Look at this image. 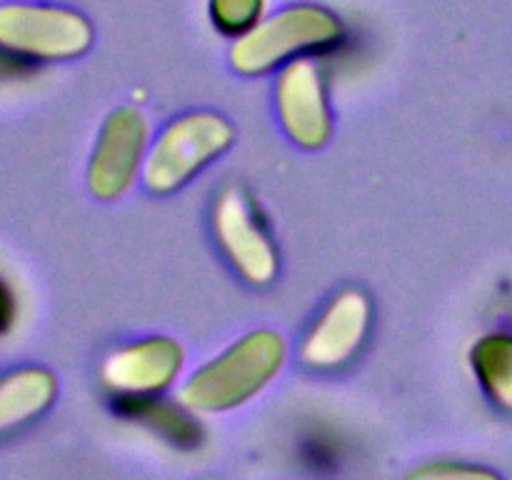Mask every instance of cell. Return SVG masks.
Returning a JSON list of instances; mask_svg holds the SVG:
<instances>
[{"mask_svg": "<svg viewBox=\"0 0 512 480\" xmlns=\"http://www.w3.org/2000/svg\"><path fill=\"white\" fill-rule=\"evenodd\" d=\"M288 340L278 330H250L190 373L180 400L195 413H228L263 393L288 363Z\"/></svg>", "mask_w": 512, "mask_h": 480, "instance_id": "cell-1", "label": "cell"}, {"mask_svg": "<svg viewBox=\"0 0 512 480\" xmlns=\"http://www.w3.org/2000/svg\"><path fill=\"white\" fill-rule=\"evenodd\" d=\"M348 40L343 18L325 5L298 3L265 15L248 35L233 40L230 65L240 75H268L303 58H328Z\"/></svg>", "mask_w": 512, "mask_h": 480, "instance_id": "cell-2", "label": "cell"}, {"mask_svg": "<svg viewBox=\"0 0 512 480\" xmlns=\"http://www.w3.org/2000/svg\"><path fill=\"white\" fill-rule=\"evenodd\" d=\"M235 143V128L225 115L193 110L170 120L153 138L145 158L143 185L153 195H170L223 158Z\"/></svg>", "mask_w": 512, "mask_h": 480, "instance_id": "cell-3", "label": "cell"}, {"mask_svg": "<svg viewBox=\"0 0 512 480\" xmlns=\"http://www.w3.org/2000/svg\"><path fill=\"white\" fill-rule=\"evenodd\" d=\"M93 38L90 20L65 5H0V48L33 65L80 58L90 50Z\"/></svg>", "mask_w": 512, "mask_h": 480, "instance_id": "cell-4", "label": "cell"}, {"mask_svg": "<svg viewBox=\"0 0 512 480\" xmlns=\"http://www.w3.org/2000/svg\"><path fill=\"white\" fill-rule=\"evenodd\" d=\"M153 138L143 110L120 105L110 110L95 138L88 163V188L103 203L120 200L143 180L145 158Z\"/></svg>", "mask_w": 512, "mask_h": 480, "instance_id": "cell-5", "label": "cell"}, {"mask_svg": "<svg viewBox=\"0 0 512 480\" xmlns=\"http://www.w3.org/2000/svg\"><path fill=\"white\" fill-rule=\"evenodd\" d=\"M213 233L235 273L250 285L273 283L280 253L263 213L243 185H228L215 198Z\"/></svg>", "mask_w": 512, "mask_h": 480, "instance_id": "cell-6", "label": "cell"}, {"mask_svg": "<svg viewBox=\"0 0 512 480\" xmlns=\"http://www.w3.org/2000/svg\"><path fill=\"white\" fill-rule=\"evenodd\" d=\"M275 108L280 125L295 145L318 150L333 138L335 115L330 105L328 75L318 58L285 65L275 83Z\"/></svg>", "mask_w": 512, "mask_h": 480, "instance_id": "cell-7", "label": "cell"}, {"mask_svg": "<svg viewBox=\"0 0 512 480\" xmlns=\"http://www.w3.org/2000/svg\"><path fill=\"white\" fill-rule=\"evenodd\" d=\"M373 325V305L358 288L340 290L315 318L300 343V360L313 370L345 368L363 350Z\"/></svg>", "mask_w": 512, "mask_h": 480, "instance_id": "cell-8", "label": "cell"}, {"mask_svg": "<svg viewBox=\"0 0 512 480\" xmlns=\"http://www.w3.org/2000/svg\"><path fill=\"white\" fill-rule=\"evenodd\" d=\"M185 365L183 345L168 335H150L113 350L105 358L100 378L110 395L155 398L173 388Z\"/></svg>", "mask_w": 512, "mask_h": 480, "instance_id": "cell-9", "label": "cell"}, {"mask_svg": "<svg viewBox=\"0 0 512 480\" xmlns=\"http://www.w3.org/2000/svg\"><path fill=\"white\" fill-rule=\"evenodd\" d=\"M110 400H113V408L120 418L145 425V428L153 430L158 438H163L173 448L193 450L203 445L205 433L203 425L198 423V413L188 408L183 400L173 403V400L163 398V395H155V398L110 395Z\"/></svg>", "mask_w": 512, "mask_h": 480, "instance_id": "cell-10", "label": "cell"}, {"mask_svg": "<svg viewBox=\"0 0 512 480\" xmlns=\"http://www.w3.org/2000/svg\"><path fill=\"white\" fill-rule=\"evenodd\" d=\"M58 398V378L43 365L0 375V438L38 420Z\"/></svg>", "mask_w": 512, "mask_h": 480, "instance_id": "cell-11", "label": "cell"}, {"mask_svg": "<svg viewBox=\"0 0 512 480\" xmlns=\"http://www.w3.org/2000/svg\"><path fill=\"white\" fill-rule=\"evenodd\" d=\"M470 370L495 408L512 413V333L493 330L470 348Z\"/></svg>", "mask_w": 512, "mask_h": 480, "instance_id": "cell-12", "label": "cell"}, {"mask_svg": "<svg viewBox=\"0 0 512 480\" xmlns=\"http://www.w3.org/2000/svg\"><path fill=\"white\" fill-rule=\"evenodd\" d=\"M268 0H208V18L220 35L238 40L265 18Z\"/></svg>", "mask_w": 512, "mask_h": 480, "instance_id": "cell-13", "label": "cell"}, {"mask_svg": "<svg viewBox=\"0 0 512 480\" xmlns=\"http://www.w3.org/2000/svg\"><path fill=\"white\" fill-rule=\"evenodd\" d=\"M408 480H503L493 468L465 460H438L415 470Z\"/></svg>", "mask_w": 512, "mask_h": 480, "instance_id": "cell-14", "label": "cell"}, {"mask_svg": "<svg viewBox=\"0 0 512 480\" xmlns=\"http://www.w3.org/2000/svg\"><path fill=\"white\" fill-rule=\"evenodd\" d=\"M338 460H340V450L338 445L333 443V438H325L323 433L305 438L303 463L308 465V468L323 473V470H333L335 465H338Z\"/></svg>", "mask_w": 512, "mask_h": 480, "instance_id": "cell-15", "label": "cell"}, {"mask_svg": "<svg viewBox=\"0 0 512 480\" xmlns=\"http://www.w3.org/2000/svg\"><path fill=\"white\" fill-rule=\"evenodd\" d=\"M30 70H33V63H28V60L18 58V55L0 48V83L25 78V75H30Z\"/></svg>", "mask_w": 512, "mask_h": 480, "instance_id": "cell-16", "label": "cell"}, {"mask_svg": "<svg viewBox=\"0 0 512 480\" xmlns=\"http://www.w3.org/2000/svg\"><path fill=\"white\" fill-rule=\"evenodd\" d=\"M13 318H15V298L13 293H10L8 285H5V280H0V333H5V330L13 325Z\"/></svg>", "mask_w": 512, "mask_h": 480, "instance_id": "cell-17", "label": "cell"}]
</instances>
